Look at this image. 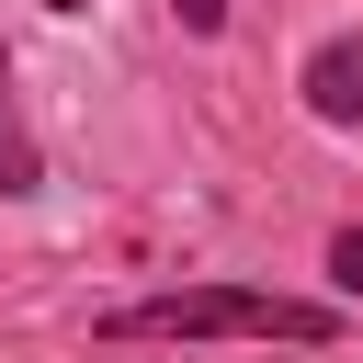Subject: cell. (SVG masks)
<instances>
[{
  "label": "cell",
  "mask_w": 363,
  "mask_h": 363,
  "mask_svg": "<svg viewBox=\"0 0 363 363\" xmlns=\"http://www.w3.org/2000/svg\"><path fill=\"white\" fill-rule=\"evenodd\" d=\"M329 329L340 318L318 295H272V284H193L113 306V340H329Z\"/></svg>",
  "instance_id": "1"
},
{
  "label": "cell",
  "mask_w": 363,
  "mask_h": 363,
  "mask_svg": "<svg viewBox=\"0 0 363 363\" xmlns=\"http://www.w3.org/2000/svg\"><path fill=\"white\" fill-rule=\"evenodd\" d=\"M306 113L318 125H363V34H329L306 57Z\"/></svg>",
  "instance_id": "2"
},
{
  "label": "cell",
  "mask_w": 363,
  "mask_h": 363,
  "mask_svg": "<svg viewBox=\"0 0 363 363\" xmlns=\"http://www.w3.org/2000/svg\"><path fill=\"white\" fill-rule=\"evenodd\" d=\"M34 136H23V102H11V45H0V193H34Z\"/></svg>",
  "instance_id": "3"
},
{
  "label": "cell",
  "mask_w": 363,
  "mask_h": 363,
  "mask_svg": "<svg viewBox=\"0 0 363 363\" xmlns=\"http://www.w3.org/2000/svg\"><path fill=\"white\" fill-rule=\"evenodd\" d=\"M329 272H340V284L363 295V227H340V238H329Z\"/></svg>",
  "instance_id": "4"
},
{
  "label": "cell",
  "mask_w": 363,
  "mask_h": 363,
  "mask_svg": "<svg viewBox=\"0 0 363 363\" xmlns=\"http://www.w3.org/2000/svg\"><path fill=\"white\" fill-rule=\"evenodd\" d=\"M170 11H182L193 34H216V23H227V0H170Z\"/></svg>",
  "instance_id": "5"
},
{
  "label": "cell",
  "mask_w": 363,
  "mask_h": 363,
  "mask_svg": "<svg viewBox=\"0 0 363 363\" xmlns=\"http://www.w3.org/2000/svg\"><path fill=\"white\" fill-rule=\"evenodd\" d=\"M45 11H91V0H45Z\"/></svg>",
  "instance_id": "6"
}]
</instances>
